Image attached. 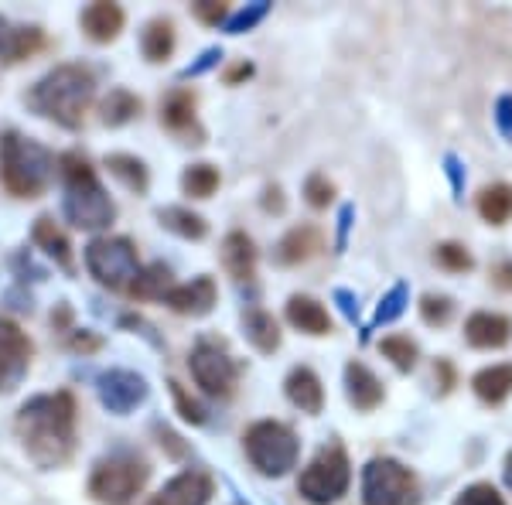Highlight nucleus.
I'll return each instance as SVG.
<instances>
[{
	"instance_id": "1",
	"label": "nucleus",
	"mask_w": 512,
	"mask_h": 505,
	"mask_svg": "<svg viewBox=\"0 0 512 505\" xmlns=\"http://www.w3.org/2000/svg\"><path fill=\"white\" fill-rule=\"evenodd\" d=\"M76 396L69 389L31 396L14 417L24 451L38 468H62L76 451Z\"/></svg>"
},
{
	"instance_id": "2",
	"label": "nucleus",
	"mask_w": 512,
	"mask_h": 505,
	"mask_svg": "<svg viewBox=\"0 0 512 505\" xmlns=\"http://www.w3.org/2000/svg\"><path fill=\"white\" fill-rule=\"evenodd\" d=\"M96 99V72L82 62L55 65L48 76H41L28 93V106L38 117L76 130Z\"/></svg>"
},
{
	"instance_id": "3",
	"label": "nucleus",
	"mask_w": 512,
	"mask_h": 505,
	"mask_svg": "<svg viewBox=\"0 0 512 505\" xmlns=\"http://www.w3.org/2000/svg\"><path fill=\"white\" fill-rule=\"evenodd\" d=\"M59 168L65 178V198H62L65 219L76 229H86V233H96V229L110 226V222L117 219V205L106 195V188L99 185L93 164L79 154H62Z\"/></svg>"
},
{
	"instance_id": "4",
	"label": "nucleus",
	"mask_w": 512,
	"mask_h": 505,
	"mask_svg": "<svg viewBox=\"0 0 512 505\" xmlns=\"http://www.w3.org/2000/svg\"><path fill=\"white\" fill-rule=\"evenodd\" d=\"M55 178V154L38 140L7 130L0 137V181L14 198H38Z\"/></svg>"
},
{
	"instance_id": "5",
	"label": "nucleus",
	"mask_w": 512,
	"mask_h": 505,
	"mask_svg": "<svg viewBox=\"0 0 512 505\" xmlns=\"http://www.w3.org/2000/svg\"><path fill=\"white\" fill-rule=\"evenodd\" d=\"M243 447H246V458L253 461V468L267 478H284L297 465V454H301V441L280 420H260V424H253L246 430Z\"/></svg>"
},
{
	"instance_id": "6",
	"label": "nucleus",
	"mask_w": 512,
	"mask_h": 505,
	"mask_svg": "<svg viewBox=\"0 0 512 505\" xmlns=\"http://www.w3.org/2000/svg\"><path fill=\"white\" fill-rule=\"evenodd\" d=\"M349 482H352L349 454L338 444H332V447H325V451H318V458L301 471L297 492L311 505H335L349 492Z\"/></svg>"
},
{
	"instance_id": "7",
	"label": "nucleus",
	"mask_w": 512,
	"mask_h": 505,
	"mask_svg": "<svg viewBox=\"0 0 512 505\" xmlns=\"http://www.w3.org/2000/svg\"><path fill=\"white\" fill-rule=\"evenodd\" d=\"M86 270L110 291H123L140 270L137 246L127 236H99L86 246Z\"/></svg>"
},
{
	"instance_id": "8",
	"label": "nucleus",
	"mask_w": 512,
	"mask_h": 505,
	"mask_svg": "<svg viewBox=\"0 0 512 505\" xmlns=\"http://www.w3.org/2000/svg\"><path fill=\"white\" fill-rule=\"evenodd\" d=\"M151 478V468L137 458H110L99 461L89 478V495L99 505H127Z\"/></svg>"
},
{
	"instance_id": "9",
	"label": "nucleus",
	"mask_w": 512,
	"mask_h": 505,
	"mask_svg": "<svg viewBox=\"0 0 512 505\" xmlns=\"http://www.w3.org/2000/svg\"><path fill=\"white\" fill-rule=\"evenodd\" d=\"M417 482L410 468L393 458H373L362 471V502L366 505H414Z\"/></svg>"
},
{
	"instance_id": "10",
	"label": "nucleus",
	"mask_w": 512,
	"mask_h": 505,
	"mask_svg": "<svg viewBox=\"0 0 512 505\" xmlns=\"http://www.w3.org/2000/svg\"><path fill=\"white\" fill-rule=\"evenodd\" d=\"M188 366H192L195 383L202 386L209 396H219V400L233 396L239 369H236V362L229 359V352L219 349L216 342H198L195 349H192V359H188Z\"/></svg>"
},
{
	"instance_id": "11",
	"label": "nucleus",
	"mask_w": 512,
	"mask_h": 505,
	"mask_svg": "<svg viewBox=\"0 0 512 505\" xmlns=\"http://www.w3.org/2000/svg\"><path fill=\"white\" fill-rule=\"evenodd\" d=\"M31 338L14 325L11 318H0V393H14L31 366Z\"/></svg>"
},
{
	"instance_id": "12",
	"label": "nucleus",
	"mask_w": 512,
	"mask_h": 505,
	"mask_svg": "<svg viewBox=\"0 0 512 505\" xmlns=\"http://www.w3.org/2000/svg\"><path fill=\"white\" fill-rule=\"evenodd\" d=\"M96 393H99V400H103L106 410L117 413V417H127V413H134L140 403L147 400L151 389H147V379L140 376V372L110 369L96 379Z\"/></svg>"
},
{
	"instance_id": "13",
	"label": "nucleus",
	"mask_w": 512,
	"mask_h": 505,
	"mask_svg": "<svg viewBox=\"0 0 512 505\" xmlns=\"http://www.w3.org/2000/svg\"><path fill=\"white\" fill-rule=\"evenodd\" d=\"M219 301V287L212 277H195L192 284H175L168 294H164V304H168L175 314H185V318H205L212 314Z\"/></svg>"
},
{
	"instance_id": "14",
	"label": "nucleus",
	"mask_w": 512,
	"mask_h": 505,
	"mask_svg": "<svg viewBox=\"0 0 512 505\" xmlns=\"http://www.w3.org/2000/svg\"><path fill=\"white\" fill-rule=\"evenodd\" d=\"M45 48V31L38 24H14L0 14V62L18 65Z\"/></svg>"
},
{
	"instance_id": "15",
	"label": "nucleus",
	"mask_w": 512,
	"mask_h": 505,
	"mask_svg": "<svg viewBox=\"0 0 512 505\" xmlns=\"http://www.w3.org/2000/svg\"><path fill=\"white\" fill-rule=\"evenodd\" d=\"M212 478L205 471H181L147 505H209Z\"/></svg>"
},
{
	"instance_id": "16",
	"label": "nucleus",
	"mask_w": 512,
	"mask_h": 505,
	"mask_svg": "<svg viewBox=\"0 0 512 505\" xmlns=\"http://www.w3.org/2000/svg\"><path fill=\"white\" fill-rule=\"evenodd\" d=\"M79 24H82V31H86L89 41H96V45H110V41L120 38L123 24H127V14H123L120 4L99 0V4H89L86 11L79 14Z\"/></svg>"
},
{
	"instance_id": "17",
	"label": "nucleus",
	"mask_w": 512,
	"mask_h": 505,
	"mask_svg": "<svg viewBox=\"0 0 512 505\" xmlns=\"http://www.w3.org/2000/svg\"><path fill=\"white\" fill-rule=\"evenodd\" d=\"M465 338L475 349H502L512 338V321L506 314H492V311H478L465 321Z\"/></svg>"
},
{
	"instance_id": "18",
	"label": "nucleus",
	"mask_w": 512,
	"mask_h": 505,
	"mask_svg": "<svg viewBox=\"0 0 512 505\" xmlns=\"http://www.w3.org/2000/svg\"><path fill=\"white\" fill-rule=\"evenodd\" d=\"M345 396H349V403L355 410L369 413L383 403V383H379L362 362H349V366H345Z\"/></svg>"
},
{
	"instance_id": "19",
	"label": "nucleus",
	"mask_w": 512,
	"mask_h": 505,
	"mask_svg": "<svg viewBox=\"0 0 512 505\" xmlns=\"http://www.w3.org/2000/svg\"><path fill=\"white\" fill-rule=\"evenodd\" d=\"M284 389H287V400H291L297 410L321 413V407H325V386H321V379H318L315 369H308V366L291 369V376H287Z\"/></svg>"
},
{
	"instance_id": "20",
	"label": "nucleus",
	"mask_w": 512,
	"mask_h": 505,
	"mask_svg": "<svg viewBox=\"0 0 512 505\" xmlns=\"http://www.w3.org/2000/svg\"><path fill=\"white\" fill-rule=\"evenodd\" d=\"M287 321H291L297 331H304V335H315V338L332 331V318H328V311L308 294H294L291 301H287Z\"/></svg>"
},
{
	"instance_id": "21",
	"label": "nucleus",
	"mask_w": 512,
	"mask_h": 505,
	"mask_svg": "<svg viewBox=\"0 0 512 505\" xmlns=\"http://www.w3.org/2000/svg\"><path fill=\"white\" fill-rule=\"evenodd\" d=\"M222 267L229 270L233 280H253L256 273V246L246 233H229L222 239Z\"/></svg>"
},
{
	"instance_id": "22",
	"label": "nucleus",
	"mask_w": 512,
	"mask_h": 505,
	"mask_svg": "<svg viewBox=\"0 0 512 505\" xmlns=\"http://www.w3.org/2000/svg\"><path fill=\"white\" fill-rule=\"evenodd\" d=\"M321 233L315 226H294L291 233L277 243V263H284V267H297V263L311 260L318 250H321Z\"/></svg>"
},
{
	"instance_id": "23",
	"label": "nucleus",
	"mask_w": 512,
	"mask_h": 505,
	"mask_svg": "<svg viewBox=\"0 0 512 505\" xmlns=\"http://www.w3.org/2000/svg\"><path fill=\"white\" fill-rule=\"evenodd\" d=\"M31 236H35V246H41L45 256H52V260L59 263L65 273L76 270V263H72V243H69V236L55 226V219H48V215L35 219V233H31Z\"/></svg>"
},
{
	"instance_id": "24",
	"label": "nucleus",
	"mask_w": 512,
	"mask_h": 505,
	"mask_svg": "<svg viewBox=\"0 0 512 505\" xmlns=\"http://www.w3.org/2000/svg\"><path fill=\"white\" fill-rule=\"evenodd\" d=\"M140 110H144L140 96H134L130 89H110L99 103V123L103 127H127L130 120L140 117Z\"/></svg>"
},
{
	"instance_id": "25",
	"label": "nucleus",
	"mask_w": 512,
	"mask_h": 505,
	"mask_svg": "<svg viewBox=\"0 0 512 505\" xmlns=\"http://www.w3.org/2000/svg\"><path fill=\"white\" fill-rule=\"evenodd\" d=\"M140 52H144L147 62L161 65L171 59V52H175V24L168 18H154L147 21L144 35H140Z\"/></svg>"
},
{
	"instance_id": "26",
	"label": "nucleus",
	"mask_w": 512,
	"mask_h": 505,
	"mask_svg": "<svg viewBox=\"0 0 512 505\" xmlns=\"http://www.w3.org/2000/svg\"><path fill=\"white\" fill-rule=\"evenodd\" d=\"M243 331H246V338L256 345V352L274 355L280 349V328H277L274 314H267L263 308L243 311Z\"/></svg>"
},
{
	"instance_id": "27",
	"label": "nucleus",
	"mask_w": 512,
	"mask_h": 505,
	"mask_svg": "<svg viewBox=\"0 0 512 505\" xmlns=\"http://www.w3.org/2000/svg\"><path fill=\"white\" fill-rule=\"evenodd\" d=\"M171 267L168 263H151V267L137 270V277L130 280V297L137 301H164V294L171 291Z\"/></svg>"
},
{
	"instance_id": "28",
	"label": "nucleus",
	"mask_w": 512,
	"mask_h": 505,
	"mask_svg": "<svg viewBox=\"0 0 512 505\" xmlns=\"http://www.w3.org/2000/svg\"><path fill=\"white\" fill-rule=\"evenodd\" d=\"M161 123L168 130H175V134L192 127V123H195V93H192V89H171V93L164 96Z\"/></svg>"
},
{
	"instance_id": "29",
	"label": "nucleus",
	"mask_w": 512,
	"mask_h": 505,
	"mask_svg": "<svg viewBox=\"0 0 512 505\" xmlns=\"http://www.w3.org/2000/svg\"><path fill=\"white\" fill-rule=\"evenodd\" d=\"M158 222L168 233H175L181 239H205L209 236V222L202 219L192 209H181V205H168V209H158Z\"/></svg>"
},
{
	"instance_id": "30",
	"label": "nucleus",
	"mask_w": 512,
	"mask_h": 505,
	"mask_svg": "<svg viewBox=\"0 0 512 505\" xmlns=\"http://www.w3.org/2000/svg\"><path fill=\"white\" fill-rule=\"evenodd\" d=\"M472 389L482 403H502L512 393V366H489L482 372H475Z\"/></svg>"
},
{
	"instance_id": "31",
	"label": "nucleus",
	"mask_w": 512,
	"mask_h": 505,
	"mask_svg": "<svg viewBox=\"0 0 512 505\" xmlns=\"http://www.w3.org/2000/svg\"><path fill=\"white\" fill-rule=\"evenodd\" d=\"M106 168H110V175L117 178V181H123L130 192L144 195L147 188H151L147 164L140 161V157H134V154H106Z\"/></svg>"
},
{
	"instance_id": "32",
	"label": "nucleus",
	"mask_w": 512,
	"mask_h": 505,
	"mask_svg": "<svg viewBox=\"0 0 512 505\" xmlns=\"http://www.w3.org/2000/svg\"><path fill=\"white\" fill-rule=\"evenodd\" d=\"M478 212H482V219L489 222V226H506L512 219V188L509 185H489L482 188V195H478Z\"/></svg>"
},
{
	"instance_id": "33",
	"label": "nucleus",
	"mask_w": 512,
	"mask_h": 505,
	"mask_svg": "<svg viewBox=\"0 0 512 505\" xmlns=\"http://www.w3.org/2000/svg\"><path fill=\"white\" fill-rule=\"evenodd\" d=\"M219 188V171L212 164H192L181 175V192L188 198H212Z\"/></svg>"
},
{
	"instance_id": "34",
	"label": "nucleus",
	"mask_w": 512,
	"mask_h": 505,
	"mask_svg": "<svg viewBox=\"0 0 512 505\" xmlns=\"http://www.w3.org/2000/svg\"><path fill=\"white\" fill-rule=\"evenodd\" d=\"M379 352H383L400 372H410L417 366V345L410 342V338H403V335L383 338V342H379Z\"/></svg>"
},
{
	"instance_id": "35",
	"label": "nucleus",
	"mask_w": 512,
	"mask_h": 505,
	"mask_svg": "<svg viewBox=\"0 0 512 505\" xmlns=\"http://www.w3.org/2000/svg\"><path fill=\"white\" fill-rule=\"evenodd\" d=\"M407 301H410V291H407V284H396L390 294L379 301V308L373 314V328L376 325H390V321L400 318L403 311H407Z\"/></svg>"
},
{
	"instance_id": "36",
	"label": "nucleus",
	"mask_w": 512,
	"mask_h": 505,
	"mask_svg": "<svg viewBox=\"0 0 512 505\" xmlns=\"http://www.w3.org/2000/svg\"><path fill=\"white\" fill-rule=\"evenodd\" d=\"M168 389H171V400H175V407H178V413H181V420H188V424H195V427H202L205 420V407L202 403L195 400V396H188L185 393V386L178 383V379H171L168 383Z\"/></svg>"
},
{
	"instance_id": "37",
	"label": "nucleus",
	"mask_w": 512,
	"mask_h": 505,
	"mask_svg": "<svg viewBox=\"0 0 512 505\" xmlns=\"http://www.w3.org/2000/svg\"><path fill=\"white\" fill-rule=\"evenodd\" d=\"M434 260L441 263L444 270H451V273H465V270H472V267H475L472 253H468L461 243H441V246L434 250Z\"/></svg>"
},
{
	"instance_id": "38",
	"label": "nucleus",
	"mask_w": 512,
	"mask_h": 505,
	"mask_svg": "<svg viewBox=\"0 0 512 505\" xmlns=\"http://www.w3.org/2000/svg\"><path fill=\"white\" fill-rule=\"evenodd\" d=\"M267 14H270V4H267V0H256V4H246L243 11L233 14V18L226 21V31H229V35H243V31H253L256 24L267 18Z\"/></svg>"
},
{
	"instance_id": "39",
	"label": "nucleus",
	"mask_w": 512,
	"mask_h": 505,
	"mask_svg": "<svg viewBox=\"0 0 512 505\" xmlns=\"http://www.w3.org/2000/svg\"><path fill=\"white\" fill-rule=\"evenodd\" d=\"M451 314H454V301L444 294H427L424 301H420V318H424L427 325H437V328L448 325Z\"/></svg>"
},
{
	"instance_id": "40",
	"label": "nucleus",
	"mask_w": 512,
	"mask_h": 505,
	"mask_svg": "<svg viewBox=\"0 0 512 505\" xmlns=\"http://www.w3.org/2000/svg\"><path fill=\"white\" fill-rule=\"evenodd\" d=\"M304 198H308V205H315V209H328V205L335 202V185L325 175H311L304 181Z\"/></svg>"
},
{
	"instance_id": "41",
	"label": "nucleus",
	"mask_w": 512,
	"mask_h": 505,
	"mask_svg": "<svg viewBox=\"0 0 512 505\" xmlns=\"http://www.w3.org/2000/svg\"><path fill=\"white\" fill-rule=\"evenodd\" d=\"M454 505H506V502H502V495L495 492L492 485H472L458 495V502Z\"/></svg>"
},
{
	"instance_id": "42",
	"label": "nucleus",
	"mask_w": 512,
	"mask_h": 505,
	"mask_svg": "<svg viewBox=\"0 0 512 505\" xmlns=\"http://www.w3.org/2000/svg\"><path fill=\"white\" fill-rule=\"evenodd\" d=\"M195 18L202 24H222L229 21V4H222V0H198V4H192Z\"/></svg>"
},
{
	"instance_id": "43",
	"label": "nucleus",
	"mask_w": 512,
	"mask_h": 505,
	"mask_svg": "<svg viewBox=\"0 0 512 505\" xmlns=\"http://www.w3.org/2000/svg\"><path fill=\"white\" fill-rule=\"evenodd\" d=\"M69 349L79 352V355H93V352L103 349V338L93 335V331H76V328H72L69 331Z\"/></svg>"
},
{
	"instance_id": "44",
	"label": "nucleus",
	"mask_w": 512,
	"mask_h": 505,
	"mask_svg": "<svg viewBox=\"0 0 512 505\" xmlns=\"http://www.w3.org/2000/svg\"><path fill=\"white\" fill-rule=\"evenodd\" d=\"M219 59H222V48H205L198 59L188 65L185 72H181V79H195V76H202V72H209L212 65H219Z\"/></svg>"
},
{
	"instance_id": "45",
	"label": "nucleus",
	"mask_w": 512,
	"mask_h": 505,
	"mask_svg": "<svg viewBox=\"0 0 512 505\" xmlns=\"http://www.w3.org/2000/svg\"><path fill=\"white\" fill-rule=\"evenodd\" d=\"M158 437H161V447L171 454V458H185L188 454V447L181 444V437L175 434V430H168V427H158Z\"/></svg>"
},
{
	"instance_id": "46",
	"label": "nucleus",
	"mask_w": 512,
	"mask_h": 505,
	"mask_svg": "<svg viewBox=\"0 0 512 505\" xmlns=\"http://www.w3.org/2000/svg\"><path fill=\"white\" fill-rule=\"evenodd\" d=\"M14 270L21 273V280H45V270L35 267V263H31V256H24V253L14 256Z\"/></svg>"
},
{
	"instance_id": "47",
	"label": "nucleus",
	"mask_w": 512,
	"mask_h": 505,
	"mask_svg": "<svg viewBox=\"0 0 512 505\" xmlns=\"http://www.w3.org/2000/svg\"><path fill=\"white\" fill-rule=\"evenodd\" d=\"M495 120H499L502 134L512 137V96H502L499 103H495Z\"/></svg>"
},
{
	"instance_id": "48",
	"label": "nucleus",
	"mask_w": 512,
	"mask_h": 505,
	"mask_svg": "<svg viewBox=\"0 0 512 505\" xmlns=\"http://www.w3.org/2000/svg\"><path fill=\"white\" fill-rule=\"evenodd\" d=\"M335 304L342 308V314L349 321H359V301H355L352 291H335Z\"/></svg>"
},
{
	"instance_id": "49",
	"label": "nucleus",
	"mask_w": 512,
	"mask_h": 505,
	"mask_svg": "<svg viewBox=\"0 0 512 505\" xmlns=\"http://www.w3.org/2000/svg\"><path fill=\"white\" fill-rule=\"evenodd\" d=\"M7 304H11L14 311H21V314H31V311H35V301H31V294H28V291H21V287L7 291Z\"/></svg>"
},
{
	"instance_id": "50",
	"label": "nucleus",
	"mask_w": 512,
	"mask_h": 505,
	"mask_svg": "<svg viewBox=\"0 0 512 505\" xmlns=\"http://www.w3.org/2000/svg\"><path fill=\"white\" fill-rule=\"evenodd\" d=\"M120 325H123V328H137L140 335H144V338H151V342H154V345H158V349H161V338L154 335V328L147 325L144 318H134V314H123V318H120Z\"/></svg>"
},
{
	"instance_id": "51",
	"label": "nucleus",
	"mask_w": 512,
	"mask_h": 505,
	"mask_svg": "<svg viewBox=\"0 0 512 505\" xmlns=\"http://www.w3.org/2000/svg\"><path fill=\"white\" fill-rule=\"evenodd\" d=\"M263 209H267V212H284V192H280V188L277 185H270L267 188V192H263Z\"/></svg>"
},
{
	"instance_id": "52",
	"label": "nucleus",
	"mask_w": 512,
	"mask_h": 505,
	"mask_svg": "<svg viewBox=\"0 0 512 505\" xmlns=\"http://www.w3.org/2000/svg\"><path fill=\"white\" fill-rule=\"evenodd\" d=\"M352 215H355V209H352V205H345V209H342V215H338V250H345V239H349Z\"/></svg>"
},
{
	"instance_id": "53",
	"label": "nucleus",
	"mask_w": 512,
	"mask_h": 505,
	"mask_svg": "<svg viewBox=\"0 0 512 505\" xmlns=\"http://www.w3.org/2000/svg\"><path fill=\"white\" fill-rule=\"evenodd\" d=\"M52 328L72 331V311H69V304H59V308L52 311Z\"/></svg>"
},
{
	"instance_id": "54",
	"label": "nucleus",
	"mask_w": 512,
	"mask_h": 505,
	"mask_svg": "<svg viewBox=\"0 0 512 505\" xmlns=\"http://www.w3.org/2000/svg\"><path fill=\"white\" fill-rule=\"evenodd\" d=\"M448 175H451V185H454V192H458L461 198V188H465V178H461V164H458V157H448Z\"/></svg>"
},
{
	"instance_id": "55",
	"label": "nucleus",
	"mask_w": 512,
	"mask_h": 505,
	"mask_svg": "<svg viewBox=\"0 0 512 505\" xmlns=\"http://www.w3.org/2000/svg\"><path fill=\"white\" fill-rule=\"evenodd\" d=\"M495 284L512 291V263H499V267H495Z\"/></svg>"
},
{
	"instance_id": "56",
	"label": "nucleus",
	"mask_w": 512,
	"mask_h": 505,
	"mask_svg": "<svg viewBox=\"0 0 512 505\" xmlns=\"http://www.w3.org/2000/svg\"><path fill=\"white\" fill-rule=\"evenodd\" d=\"M250 76H253V65H250V62H243V65H236V69H229L226 82H229V86H236L239 79H250Z\"/></svg>"
},
{
	"instance_id": "57",
	"label": "nucleus",
	"mask_w": 512,
	"mask_h": 505,
	"mask_svg": "<svg viewBox=\"0 0 512 505\" xmlns=\"http://www.w3.org/2000/svg\"><path fill=\"white\" fill-rule=\"evenodd\" d=\"M506 485L512 488V451H509V458H506Z\"/></svg>"
}]
</instances>
